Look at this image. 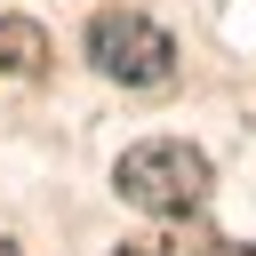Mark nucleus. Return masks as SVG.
Returning <instances> with one entry per match:
<instances>
[{
    "label": "nucleus",
    "instance_id": "obj_1",
    "mask_svg": "<svg viewBox=\"0 0 256 256\" xmlns=\"http://www.w3.org/2000/svg\"><path fill=\"white\" fill-rule=\"evenodd\" d=\"M112 184H120L128 208H144V216L168 224V216H192V208L208 200V160H200L192 144H176V136H152V144H128V152H120Z\"/></svg>",
    "mask_w": 256,
    "mask_h": 256
},
{
    "label": "nucleus",
    "instance_id": "obj_2",
    "mask_svg": "<svg viewBox=\"0 0 256 256\" xmlns=\"http://www.w3.org/2000/svg\"><path fill=\"white\" fill-rule=\"evenodd\" d=\"M88 56H96V72L120 80V88H168V80H176V40H168L152 16H136V8H104V16L88 24Z\"/></svg>",
    "mask_w": 256,
    "mask_h": 256
},
{
    "label": "nucleus",
    "instance_id": "obj_3",
    "mask_svg": "<svg viewBox=\"0 0 256 256\" xmlns=\"http://www.w3.org/2000/svg\"><path fill=\"white\" fill-rule=\"evenodd\" d=\"M40 64H48V32L32 16H8L0 24V80H32Z\"/></svg>",
    "mask_w": 256,
    "mask_h": 256
},
{
    "label": "nucleus",
    "instance_id": "obj_4",
    "mask_svg": "<svg viewBox=\"0 0 256 256\" xmlns=\"http://www.w3.org/2000/svg\"><path fill=\"white\" fill-rule=\"evenodd\" d=\"M120 256H224V240H208L200 224L168 216V232H144V240H120Z\"/></svg>",
    "mask_w": 256,
    "mask_h": 256
},
{
    "label": "nucleus",
    "instance_id": "obj_5",
    "mask_svg": "<svg viewBox=\"0 0 256 256\" xmlns=\"http://www.w3.org/2000/svg\"><path fill=\"white\" fill-rule=\"evenodd\" d=\"M224 256H256V248H224Z\"/></svg>",
    "mask_w": 256,
    "mask_h": 256
}]
</instances>
